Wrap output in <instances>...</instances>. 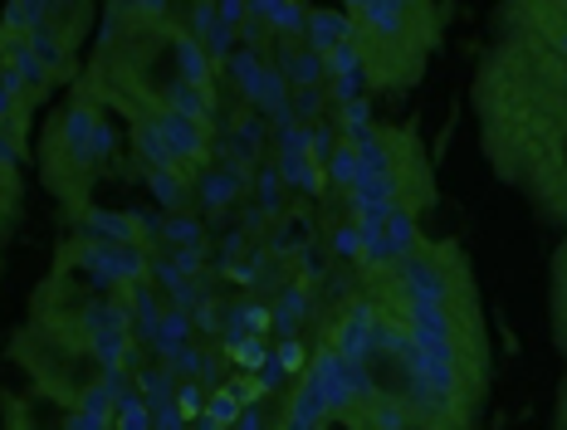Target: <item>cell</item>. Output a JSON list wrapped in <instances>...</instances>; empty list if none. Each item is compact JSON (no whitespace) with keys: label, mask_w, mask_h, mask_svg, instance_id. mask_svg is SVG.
Returning a JSON list of instances; mask_svg holds the SVG:
<instances>
[{"label":"cell","mask_w":567,"mask_h":430,"mask_svg":"<svg viewBox=\"0 0 567 430\" xmlns=\"http://www.w3.org/2000/svg\"><path fill=\"white\" fill-rule=\"evenodd\" d=\"M152 133H157V143L171 152V162L177 167H191L206 157V123H196V118H181L171 113V108H157V118H152Z\"/></svg>","instance_id":"obj_1"},{"label":"cell","mask_w":567,"mask_h":430,"mask_svg":"<svg viewBox=\"0 0 567 430\" xmlns=\"http://www.w3.org/2000/svg\"><path fill=\"white\" fill-rule=\"evenodd\" d=\"M69 421H74V402L49 392V386H35L15 406V430H69Z\"/></svg>","instance_id":"obj_2"},{"label":"cell","mask_w":567,"mask_h":430,"mask_svg":"<svg viewBox=\"0 0 567 430\" xmlns=\"http://www.w3.org/2000/svg\"><path fill=\"white\" fill-rule=\"evenodd\" d=\"M455 230H460L455 206L435 201V196L425 206H417V239H421V249H455Z\"/></svg>","instance_id":"obj_3"},{"label":"cell","mask_w":567,"mask_h":430,"mask_svg":"<svg viewBox=\"0 0 567 430\" xmlns=\"http://www.w3.org/2000/svg\"><path fill=\"white\" fill-rule=\"evenodd\" d=\"M309 49L313 54H323L328 59L333 49H342L352 39V20H348V10H309Z\"/></svg>","instance_id":"obj_4"},{"label":"cell","mask_w":567,"mask_h":430,"mask_svg":"<svg viewBox=\"0 0 567 430\" xmlns=\"http://www.w3.org/2000/svg\"><path fill=\"white\" fill-rule=\"evenodd\" d=\"M323 176H328L333 186H342V192H352V186L362 182V162H358V147H352V143H338V152L328 157V167H323Z\"/></svg>","instance_id":"obj_5"},{"label":"cell","mask_w":567,"mask_h":430,"mask_svg":"<svg viewBox=\"0 0 567 430\" xmlns=\"http://www.w3.org/2000/svg\"><path fill=\"white\" fill-rule=\"evenodd\" d=\"M250 15H269V29L275 35H303L309 29V10L303 5H250Z\"/></svg>","instance_id":"obj_6"},{"label":"cell","mask_w":567,"mask_h":430,"mask_svg":"<svg viewBox=\"0 0 567 430\" xmlns=\"http://www.w3.org/2000/svg\"><path fill=\"white\" fill-rule=\"evenodd\" d=\"M113 430H152V411L137 392H118L113 402Z\"/></svg>","instance_id":"obj_7"},{"label":"cell","mask_w":567,"mask_h":430,"mask_svg":"<svg viewBox=\"0 0 567 430\" xmlns=\"http://www.w3.org/2000/svg\"><path fill=\"white\" fill-rule=\"evenodd\" d=\"M240 411H245V406H240V396H236V392H216V402L206 406V421L226 430V426H236V421H240Z\"/></svg>","instance_id":"obj_8"},{"label":"cell","mask_w":567,"mask_h":430,"mask_svg":"<svg viewBox=\"0 0 567 430\" xmlns=\"http://www.w3.org/2000/svg\"><path fill=\"white\" fill-rule=\"evenodd\" d=\"M152 192L167 206H181V176L177 172H152Z\"/></svg>","instance_id":"obj_9"},{"label":"cell","mask_w":567,"mask_h":430,"mask_svg":"<svg viewBox=\"0 0 567 430\" xmlns=\"http://www.w3.org/2000/svg\"><path fill=\"white\" fill-rule=\"evenodd\" d=\"M548 167L553 176H558V186H567V123L558 127V137H553V152H548ZM563 201V196H558Z\"/></svg>","instance_id":"obj_10"},{"label":"cell","mask_w":567,"mask_h":430,"mask_svg":"<svg viewBox=\"0 0 567 430\" xmlns=\"http://www.w3.org/2000/svg\"><path fill=\"white\" fill-rule=\"evenodd\" d=\"M69 430H113V411H84V406H74Z\"/></svg>","instance_id":"obj_11"},{"label":"cell","mask_w":567,"mask_h":430,"mask_svg":"<svg viewBox=\"0 0 567 430\" xmlns=\"http://www.w3.org/2000/svg\"><path fill=\"white\" fill-rule=\"evenodd\" d=\"M230 192H236V176H230V172H216V176L201 182V196H206V201H226Z\"/></svg>","instance_id":"obj_12"},{"label":"cell","mask_w":567,"mask_h":430,"mask_svg":"<svg viewBox=\"0 0 567 430\" xmlns=\"http://www.w3.org/2000/svg\"><path fill=\"white\" fill-rule=\"evenodd\" d=\"M333 245H338V255L362 259V235H358V225H342L338 235H333Z\"/></svg>","instance_id":"obj_13"},{"label":"cell","mask_w":567,"mask_h":430,"mask_svg":"<svg viewBox=\"0 0 567 430\" xmlns=\"http://www.w3.org/2000/svg\"><path fill=\"white\" fill-rule=\"evenodd\" d=\"M177 411H181V421H196V416H201V386H181Z\"/></svg>","instance_id":"obj_14"},{"label":"cell","mask_w":567,"mask_h":430,"mask_svg":"<svg viewBox=\"0 0 567 430\" xmlns=\"http://www.w3.org/2000/svg\"><path fill=\"white\" fill-rule=\"evenodd\" d=\"M401 430H465V426H455V421H431V416L407 411V421H401Z\"/></svg>","instance_id":"obj_15"},{"label":"cell","mask_w":567,"mask_h":430,"mask_svg":"<svg viewBox=\"0 0 567 430\" xmlns=\"http://www.w3.org/2000/svg\"><path fill=\"white\" fill-rule=\"evenodd\" d=\"M196 430H220V426H210V421H201V426H196Z\"/></svg>","instance_id":"obj_16"},{"label":"cell","mask_w":567,"mask_h":430,"mask_svg":"<svg viewBox=\"0 0 567 430\" xmlns=\"http://www.w3.org/2000/svg\"><path fill=\"white\" fill-rule=\"evenodd\" d=\"M563 211H567V186H563Z\"/></svg>","instance_id":"obj_17"}]
</instances>
